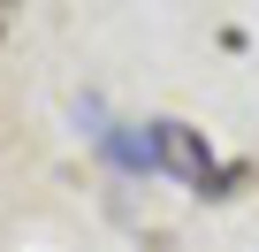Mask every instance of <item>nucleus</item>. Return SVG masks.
Wrapping results in <instances>:
<instances>
[{
	"label": "nucleus",
	"instance_id": "nucleus-1",
	"mask_svg": "<svg viewBox=\"0 0 259 252\" xmlns=\"http://www.w3.org/2000/svg\"><path fill=\"white\" fill-rule=\"evenodd\" d=\"M145 138H153V168H176V176H183V184H198V191L221 176V168H213V153L183 130V122H145Z\"/></svg>",
	"mask_w": 259,
	"mask_h": 252
},
{
	"label": "nucleus",
	"instance_id": "nucleus-2",
	"mask_svg": "<svg viewBox=\"0 0 259 252\" xmlns=\"http://www.w3.org/2000/svg\"><path fill=\"white\" fill-rule=\"evenodd\" d=\"M8 8H23V0H0V16H8Z\"/></svg>",
	"mask_w": 259,
	"mask_h": 252
}]
</instances>
